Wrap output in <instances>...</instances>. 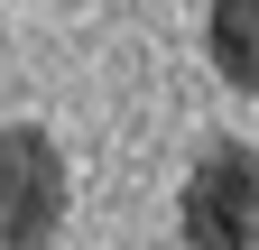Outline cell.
<instances>
[{"label": "cell", "mask_w": 259, "mask_h": 250, "mask_svg": "<svg viewBox=\"0 0 259 250\" xmlns=\"http://www.w3.org/2000/svg\"><path fill=\"white\" fill-rule=\"evenodd\" d=\"M65 204H74V176H65L56 130L10 120L0 130V250H56Z\"/></svg>", "instance_id": "obj_1"}, {"label": "cell", "mask_w": 259, "mask_h": 250, "mask_svg": "<svg viewBox=\"0 0 259 250\" xmlns=\"http://www.w3.org/2000/svg\"><path fill=\"white\" fill-rule=\"evenodd\" d=\"M176 232L185 250H259V148L250 139H213L185 167Z\"/></svg>", "instance_id": "obj_2"}, {"label": "cell", "mask_w": 259, "mask_h": 250, "mask_svg": "<svg viewBox=\"0 0 259 250\" xmlns=\"http://www.w3.org/2000/svg\"><path fill=\"white\" fill-rule=\"evenodd\" d=\"M204 56L232 93H259V0H213L204 10Z\"/></svg>", "instance_id": "obj_3"}]
</instances>
